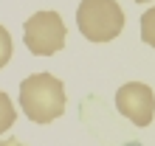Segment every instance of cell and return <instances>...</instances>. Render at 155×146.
Returning a JSON list of instances; mask_svg holds the SVG:
<instances>
[{
  "instance_id": "ba28073f",
  "label": "cell",
  "mask_w": 155,
  "mask_h": 146,
  "mask_svg": "<svg viewBox=\"0 0 155 146\" xmlns=\"http://www.w3.org/2000/svg\"><path fill=\"white\" fill-rule=\"evenodd\" d=\"M0 146H23L17 138H6V141H0Z\"/></svg>"
},
{
  "instance_id": "52a82bcc",
  "label": "cell",
  "mask_w": 155,
  "mask_h": 146,
  "mask_svg": "<svg viewBox=\"0 0 155 146\" xmlns=\"http://www.w3.org/2000/svg\"><path fill=\"white\" fill-rule=\"evenodd\" d=\"M8 59H12V34L0 25V68H6Z\"/></svg>"
},
{
  "instance_id": "6da1fadb",
  "label": "cell",
  "mask_w": 155,
  "mask_h": 146,
  "mask_svg": "<svg viewBox=\"0 0 155 146\" xmlns=\"http://www.w3.org/2000/svg\"><path fill=\"white\" fill-rule=\"evenodd\" d=\"M20 107L28 121L51 124L65 113V87L51 73H31L20 81Z\"/></svg>"
},
{
  "instance_id": "7a4b0ae2",
  "label": "cell",
  "mask_w": 155,
  "mask_h": 146,
  "mask_svg": "<svg viewBox=\"0 0 155 146\" xmlns=\"http://www.w3.org/2000/svg\"><path fill=\"white\" fill-rule=\"evenodd\" d=\"M76 25L90 42H110L124 28V11L116 0H82L76 8Z\"/></svg>"
},
{
  "instance_id": "5b68a950",
  "label": "cell",
  "mask_w": 155,
  "mask_h": 146,
  "mask_svg": "<svg viewBox=\"0 0 155 146\" xmlns=\"http://www.w3.org/2000/svg\"><path fill=\"white\" fill-rule=\"evenodd\" d=\"M14 118H17V110L12 104V98H8V93L0 90V135L14 126Z\"/></svg>"
},
{
  "instance_id": "3957f363",
  "label": "cell",
  "mask_w": 155,
  "mask_h": 146,
  "mask_svg": "<svg viewBox=\"0 0 155 146\" xmlns=\"http://www.w3.org/2000/svg\"><path fill=\"white\" fill-rule=\"evenodd\" d=\"M23 42L34 56H51L65 48V36L68 28L62 23V17L57 11H37L31 14L23 25Z\"/></svg>"
},
{
  "instance_id": "8992f818",
  "label": "cell",
  "mask_w": 155,
  "mask_h": 146,
  "mask_svg": "<svg viewBox=\"0 0 155 146\" xmlns=\"http://www.w3.org/2000/svg\"><path fill=\"white\" fill-rule=\"evenodd\" d=\"M141 40L147 42L150 48H155V6L141 14Z\"/></svg>"
},
{
  "instance_id": "9c48e42d",
  "label": "cell",
  "mask_w": 155,
  "mask_h": 146,
  "mask_svg": "<svg viewBox=\"0 0 155 146\" xmlns=\"http://www.w3.org/2000/svg\"><path fill=\"white\" fill-rule=\"evenodd\" d=\"M135 3H150V0H135Z\"/></svg>"
},
{
  "instance_id": "277c9868",
  "label": "cell",
  "mask_w": 155,
  "mask_h": 146,
  "mask_svg": "<svg viewBox=\"0 0 155 146\" xmlns=\"http://www.w3.org/2000/svg\"><path fill=\"white\" fill-rule=\"evenodd\" d=\"M116 107L135 126H150L155 115V96L144 81H127L116 90Z\"/></svg>"
}]
</instances>
